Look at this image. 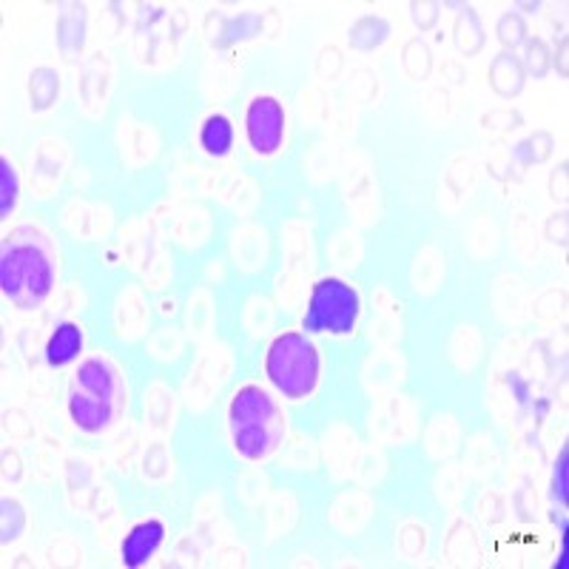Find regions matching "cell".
<instances>
[{"instance_id":"6da1fadb","label":"cell","mask_w":569,"mask_h":569,"mask_svg":"<svg viewBox=\"0 0 569 569\" xmlns=\"http://www.w3.org/2000/svg\"><path fill=\"white\" fill-rule=\"evenodd\" d=\"M58 257L38 226H18L0 248V291L20 311H38L52 297Z\"/></svg>"},{"instance_id":"7a4b0ae2","label":"cell","mask_w":569,"mask_h":569,"mask_svg":"<svg viewBox=\"0 0 569 569\" xmlns=\"http://www.w3.org/2000/svg\"><path fill=\"white\" fill-rule=\"evenodd\" d=\"M126 405L123 376L109 356L83 359L71 379L69 413L86 433H103L120 419Z\"/></svg>"},{"instance_id":"3957f363","label":"cell","mask_w":569,"mask_h":569,"mask_svg":"<svg viewBox=\"0 0 569 569\" xmlns=\"http://www.w3.org/2000/svg\"><path fill=\"white\" fill-rule=\"evenodd\" d=\"M231 439L242 459H268L284 439V416L271 393L257 385L237 390L231 401Z\"/></svg>"},{"instance_id":"277c9868","label":"cell","mask_w":569,"mask_h":569,"mask_svg":"<svg viewBox=\"0 0 569 569\" xmlns=\"http://www.w3.org/2000/svg\"><path fill=\"white\" fill-rule=\"evenodd\" d=\"M266 373L284 399H308L319 382V353L302 333H282L266 356Z\"/></svg>"},{"instance_id":"5b68a950","label":"cell","mask_w":569,"mask_h":569,"mask_svg":"<svg viewBox=\"0 0 569 569\" xmlns=\"http://www.w3.org/2000/svg\"><path fill=\"white\" fill-rule=\"evenodd\" d=\"M359 319V293L342 279H319L313 284L311 305L302 319V328L311 333H350Z\"/></svg>"},{"instance_id":"8992f818","label":"cell","mask_w":569,"mask_h":569,"mask_svg":"<svg viewBox=\"0 0 569 569\" xmlns=\"http://www.w3.org/2000/svg\"><path fill=\"white\" fill-rule=\"evenodd\" d=\"M248 142L257 154H277L284 137V109L277 98H253L246 114Z\"/></svg>"},{"instance_id":"52a82bcc","label":"cell","mask_w":569,"mask_h":569,"mask_svg":"<svg viewBox=\"0 0 569 569\" xmlns=\"http://www.w3.org/2000/svg\"><path fill=\"white\" fill-rule=\"evenodd\" d=\"M162 536H166V530H162L160 521H142V525H137L123 541L126 567H142V563L149 561L162 543Z\"/></svg>"},{"instance_id":"ba28073f","label":"cell","mask_w":569,"mask_h":569,"mask_svg":"<svg viewBox=\"0 0 569 569\" xmlns=\"http://www.w3.org/2000/svg\"><path fill=\"white\" fill-rule=\"evenodd\" d=\"M80 353H83V330H80V325H58L52 337H49V345H46V362L52 368H63V365L74 362Z\"/></svg>"},{"instance_id":"9c48e42d","label":"cell","mask_w":569,"mask_h":569,"mask_svg":"<svg viewBox=\"0 0 569 569\" xmlns=\"http://www.w3.org/2000/svg\"><path fill=\"white\" fill-rule=\"evenodd\" d=\"M200 142H202V149H206L211 157H226L233 146L231 120L222 114L208 117L206 123H202Z\"/></svg>"},{"instance_id":"30bf717a","label":"cell","mask_w":569,"mask_h":569,"mask_svg":"<svg viewBox=\"0 0 569 569\" xmlns=\"http://www.w3.org/2000/svg\"><path fill=\"white\" fill-rule=\"evenodd\" d=\"M18 202V174L9 160L0 162V217H9Z\"/></svg>"},{"instance_id":"8fae6325","label":"cell","mask_w":569,"mask_h":569,"mask_svg":"<svg viewBox=\"0 0 569 569\" xmlns=\"http://www.w3.org/2000/svg\"><path fill=\"white\" fill-rule=\"evenodd\" d=\"M556 496L561 498L567 496V453L561 456V461H558V470H556Z\"/></svg>"}]
</instances>
